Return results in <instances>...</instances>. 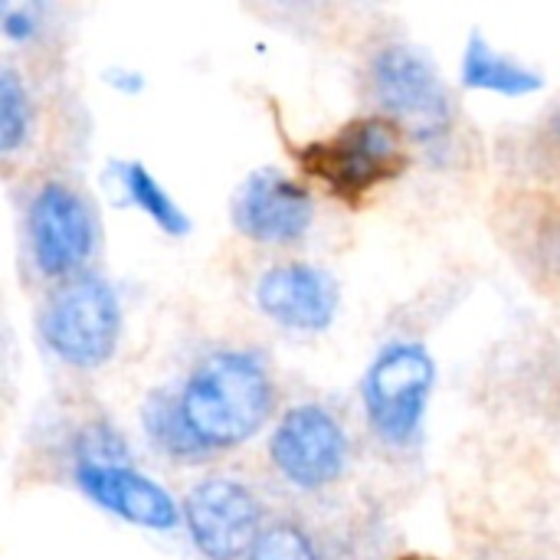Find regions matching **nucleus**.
Returning a JSON list of instances; mask_svg holds the SVG:
<instances>
[{
	"instance_id": "f257e3e1",
	"label": "nucleus",
	"mask_w": 560,
	"mask_h": 560,
	"mask_svg": "<svg viewBox=\"0 0 560 560\" xmlns=\"http://www.w3.org/2000/svg\"><path fill=\"white\" fill-rule=\"evenodd\" d=\"M279 377L266 351L243 341L200 348L141 407L158 456L174 466H213L249 446L279 417Z\"/></svg>"
},
{
	"instance_id": "f03ea898",
	"label": "nucleus",
	"mask_w": 560,
	"mask_h": 560,
	"mask_svg": "<svg viewBox=\"0 0 560 560\" xmlns=\"http://www.w3.org/2000/svg\"><path fill=\"white\" fill-rule=\"evenodd\" d=\"M85 154H52L7 184L16 279L33 299L95 272L105 253V220L85 174Z\"/></svg>"
},
{
	"instance_id": "7ed1b4c3",
	"label": "nucleus",
	"mask_w": 560,
	"mask_h": 560,
	"mask_svg": "<svg viewBox=\"0 0 560 560\" xmlns=\"http://www.w3.org/2000/svg\"><path fill=\"white\" fill-rule=\"evenodd\" d=\"M89 131L69 49H0V184L52 154L89 151Z\"/></svg>"
},
{
	"instance_id": "20e7f679",
	"label": "nucleus",
	"mask_w": 560,
	"mask_h": 560,
	"mask_svg": "<svg viewBox=\"0 0 560 560\" xmlns=\"http://www.w3.org/2000/svg\"><path fill=\"white\" fill-rule=\"evenodd\" d=\"M364 95L430 164L446 167L459 151V105L436 62L410 39H377L364 56Z\"/></svg>"
},
{
	"instance_id": "39448f33",
	"label": "nucleus",
	"mask_w": 560,
	"mask_h": 560,
	"mask_svg": "<svg viewBox=\"0 0 560 560\" xmlns=\"http://www.w3.org/2000/svg\"><path fill=\"white\" fill-rule=\"evenodd\" d=\"M36 302V345L59 387H89L121 345V299L102 269L69 279Z\"/></svg>"
},
{
	"instance_id": "423d86ee",
	"label": "nucleus",
	"mask_w": 560,
	"mask_h": 560,
	"mask_svg": "<svg viewBox=\"0 0 560 560\" xmlns=\"http://www.w3.org/2000/svg\"><path fill=\"white\" fill-rule=\"evenodd\" d=\"M89 466H131L128 443L89 387H56L23 440L13 476L20 486H69Z\"/></svg>"
},
{
	"instance_id": "0eeeda50",
	"label": "nucleus",
	"mask_w": 560,
	"mask_h": 560,
	"mask_svg": "<svg viewBox=\"0 0 560 560\" xmlns=\"http://www.w3.org/2000/svg\"><path fill=\"white\" fill-rule=\"evenodd\" d=\"M354 466V433L335 404L308 397L269 427L266 472L292 499H325Z\"/></svg>"
},
{
	"instance_id": "6e6552de",
	"label": "nucleus",
	"mask_w": 560,
	"mask_h": 560,
	"mask_svg": "<svg viewBox=\"0 0 560 560\" xmlns=\"http://www.w3.org/2000/svg\"><path fill=\"white\" fill-rule=\"evenodd\" d=\"M436 387V361L423 341L394 338L377 348L361 381V407L371 436L394 456L420 446Z\"/></svg>"
},
{
	"instance_id": "1a4fd4ad",
	"label": "nucleus",
	"mask_w": 560,
	"mask_h": 560,
	"mask_svg": "<svg viewBox=\"0 0 560 560\" xmlns=\"http://www.w3.org/2000/svg\"><path fill=\"white\" fill-rule=\"evenodd\" d=\"M272 512L266 486L240 469L200 476L180 502V522L203 560L246 558Z\"/></svg>"
},
{
	"instance_id": "9d476101",
	"label": "nucleus",
	"mask_w": 560,
	"mask_h": 560,
	"mask_svg": "<svg viewBox=\"0 0 560 560\" xmlns=\"http://www.w3.org/2000/svg\"><path fill=\"white\" fill-rule=\"evenodd\" d=\"M305 164L338 197L358 200L407 167V138L387 118L364 115L312 144L305 151Z\"/></svg>"
},
{
	"instance_id": "9b49d317",
	"label": "nucleus",
	"mask_w": 560,
	"mask_h": 560,
	"mask_svg": "<svg viewBox=\"0 0 560 560\" xmlns=\"http://www.w3.org/2000/svg\"><path fill=\"white\" fill-rule=\"evenodd\" d=\"M230 220L240 236L259 246L289 249L305 243L315 226V197L279 167L253 171L233 194Z\"/></svg>"
},
{
	"instance_id": "f8f14e48",
	"label": "nucleus",
	"mask_w": 560,
	"mask_h": 560,
	"mask_svg": "<svg viewBox=\"0 0 560 560\" xmlns=\"http://www.w3.org/2000/svg\"><path fill=\"white\" fill-rule=\"evenodd\" d=\"M253 302L272 325L285 331L318 335L331 328L341 308V285L325 266L282 259L256 276Z\"/></svg>"
},
{
	"instance_id": "ddd939ff",
	"label": "nucleus",
	"mask_w": 560,
	"mask_h": 560,
	"mask_svg": "<svg viewBox=\"0 0 560 560\" xmlns=\"http://www.w3.org/2000/svg\"><path fill=\"white\" fill-rule=\"evenodd\" d=\"M69 489L85 492L102 509L141 528L171 532L180 522V509L174 505V499L135 466H89L72 476Z\"/></svg>"
},
{
	"instance_id": "4468645a",
	"label": "nucleus",
	"mask_w": 560,
	"mask_h": 560,
	"mask_svg": "<svg viewBox=\"0 0 560 560\" xmlns=\"http://www.w3.org/2000/svg\"><path fill=\"white\" fill-rule=\"evenodd\" d=\"M243 560H338V541L315 515L285 505L272 512Z\"/></svg>"
},
{
	"instance_id": "2eb2a0df",
	"label": "nucleus",
	"mask_w": 560,
	"mask_h": 560,
	"mask_svg": "<svg viewBox=\"0 0 560 560\" xmlns=\"http://www.w3.org/2000/svg\"><path fill=\"white\" fill-rule=\"evenodd\" d=\"M75 46V16L62 3L0 0V49H69Z\"/></svg>"
},
{
	"instance_id": "dca6fc26",
	"label": "nucleus",
	"mask_w": 560,
	"mask_h": 560,
	"mask_svg": "<svg viewBox=\"0 0 560 560\" xmlns=\"http://www.w3.org/2000/svg\"><path fill=\"white\" fill-rule=\"evenodd\" d=\"M459 79L466 89L495 92V95H509V98L532 95L545 85V75L538 69H532L528 62H522L518 56H512L505 49H495L482 33L469 36V43L463 49Z\"/></svg>"
},
{
	"instance_id": "f3484780",
	"label": "nucleus",
	"mask_w": 560,
	"mask_h": 560,
	"mask_svg": "<svg viewBox=\"0 0 560 560\" xmlns=\"http://www.w3.org/2000/svg\"><path fill=\"white\" fill-rule=\"evenodd\" d=\"M512 236L518 240V253L525 266H532L541 279L560 285V200L555 194H535L515 217Z\"/></svg>"
},
{
	"instance_id": "a211bd4d",
	"label": "nucleus",
	"mask_w": 560,
	"mask_h": 560,
	"mask_svg": "<svg viewBox=\"0 0 560 560\" xmlns=\"http://www.w3.org/2000/svg\"><path fill=\"white\" fill-rule=\"evenodd\" d=\"M20 400V345H16V328L10 322L7 299L0 292V443L13 423Z\"/></svg>"
},
{
	"instance_id": "6ab92c4d",
	"label": "nucleus",
	"mask_w": 560,
	"mask_h": 560,
	"mask_svg": "<svg viewBox=\"0 0 560 560\" xmlns=\"http://www.w3.org/2000/svg\"><path fill=\"white\" fill-rule=\"evenodd\" d=\"M528 167L541 187H560V98L535 125Z\"/></svg>"
},
{
	"instance_id": "aec40b11",
	"label": "nucleus",
	"mask_w": 560,
	"mask_h": 560,
	"mask_svg": "<svg viewBox=\"0 0 560 560\" xmlns=\"http://www.w3.org/2000/svg\"><path fill=\"white\" fill-rule=\"evenodd\" d=\"M125 190L144 207V213L151 217V220H158L164 230H171V233H184L187 230V220H184V213L174 207V200L158 187V180H151L148 174H144V167H138V164H128L125 167Z\"/></svg>"
},
{
	"instance_id": "412c9836",
	"label": "nucleus",
	"mask_w": 560,
	"mask_h": 560,
	"mask_svg": "<svg viewBox=\"0 0 560 560\" xmlns=\"http://www.w3.org/2000/svg\"><path fill=\"white\" fill-rule=\"evenodd\" d=\"M404 560H430V558H417V555H413V558H404Z\"/></svg>"
}]
</instances>
